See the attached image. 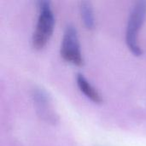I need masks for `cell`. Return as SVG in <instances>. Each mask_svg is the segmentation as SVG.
<instances>
[{
  "label": "cell",
  "instance_id": "cell-3",
  "mask_svg": "<svg viewBox=\"0 0 146 146\" xmlns=\"http://www.w3.org/2000/svg\"><path fill=\"white\" fill-rule=\"evenodd\" d=\"M62 57L73 64L80 66L83 64V57L80 50L78 33L75 27L72 24L67 25L60 48Z\"/></svg>",
  "mask_w": 146,
  "mask_h": 146
},
{
  "label": "cell",
  "instance_id": "cell-5",
  "mask_svg": "<svg viewBox=\"0 0 146 146\" xmlns=\"http://www.w3.org/2000/svg\"><path fill=\"white\" fill-rule=\"evenodd\" d=\"M76 81L77 85L80 88V90L92 101L95 103H101L103 101V98L100 95V93L97 91V89L87 80V79L80 73L77 74L76 76Z\"/></svg>",
  "mask_w": 146,
  "mask_h": 146
},
{
  "label": "cell",
  "instance_id": "cell-4",
  "mask_svg": "<svg viewBox=\"0 0 146 146\" xmlns=\"http://www.w3.org/2000/svg\"><path fill=\"white\" fill-rule=\"evenodd\" d=\"M33 97L34 99V104L37 107V110L39 112L40 116L49 121H54L56 115L50 103V97L46 92L42 88H35Z\"/></svg>",
  "mask_w": 146,
  "mask_h": 146
},
{
  "label": "cell",
  "instance_id": "cell-6",
  "mask_svg": "<svg viewBox=\"0 0 146 146\" xmlns=\"http://www.w3.org/2000/svg\"><path fill=\"white\" fill-rule=\"evenodd\" d=\"M80 10L81 18L86 26V27L92 29L95 26V18L93 14V9L91 2L89 1H81L80 3Z\"/></svg>",
  "mask_w": 146,
  "mask_h": 146
},
{
  "label": "cell",
  "instance_id": "cell-1",
  "mask_svg": "<svg viewBox=\"0 0 146 146\" xmlns=\"http://www.w3.org/2000/svg\"><path fill=\"white\" fill-rule=\"evenodd\" d=\"M38 16L35 30L32 36V44L35 49H41L45 45L52 34L55 19L49 1H38Z\"/></svg>",
  "mask_w": 146,
  "mask_h": 146
},
{
  "label": "cell",
  "instance_id": "cell-2",
  "mask_svg": "<svg viewBox=\"0 0 146 146\" xmlns=\"http://www.w3.org/2000/svg\"><path fill=\"white\" fill-rule=\"evenodd\" d=\"M146 16V1H138L133 6L130 12L127 30H126V42L131 51L136 56L142 54V50L139 44L138 34L144 23Z\"/></svg>",
  "mask_w": 146,
  "mask_h": 146
}]
</instances>
